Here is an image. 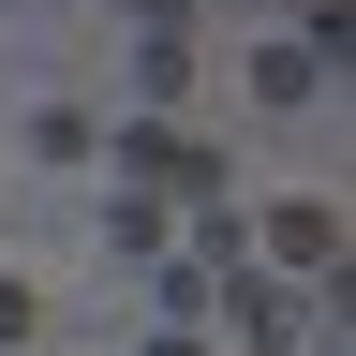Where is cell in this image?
<instances>
[{
	"label": "cell",
	"mask_w": 356,
	"mask_h": 356,
	"mask_svg": "<svg viewBox=\"0 0 356 356\" xmlns=\"http://www.w3.org/2000/svg\"><path fill=\"white\" fill-rule=\"evenodd\" d=\"M222 297H238V341H252V356H297V341H312V312H297V282H267V267H238Z\"/></svg>",
	"instance_id": "cell-2"
},
{
	"label": "cell",
	"mask_w": 356,
	"mask_h": 356,
	"mask_svg": "<svg viewBox=\"0 0 356 356\" xmlns=\"http://www.w3.org/2000/svg\"><path fill=\"white\" fill-rule=\"evenodd\" d=\"M312 89H327V44H312V30H282V44H252V104H267V119H297Z\"/></svg>",
	"instance_id": "cell-3"
},
{
	"label": "cell",
	"mask_w": 356,
	"mask_h": 356,
	"mask_svg": "<svg viewBox=\"0 0 356 356\" xmlns=\"http://www.w3.org/2000/svg\"><path fill=\"white\" fill-rule=\"evenodd\" d=\"M149 356H193V341H149Z\"/></svg>",
	"instance_id": "cell-6"
},
{
	"label": "cell",
	"mask_w": 356,
	"mask_h": 356,
	"mask_svg": "<svg viewBox=\"0 0 356 356\" xmlns=\"http://www.w3.org/2000/svg\"><path fill=\"white\" fill-rule=\"evenodd\" d=\"M15 341H44V297L15 282V267H0V356H15Z\"/></svg>",
	"instance_id": "cell-5"
},
{
	"label": "cell",
	"mask_w": 356,
	"mask_h": 356,
	"mask_svg": "<svg viewBox=\"0 0 356 356\" xmlns=\"http://www.w3.org/2000/svg\"><path fill=\"white\" fill-rule=\"evenodd\" d=\"M297 267H341V208L327 193H282V208H267V282H297Z\"/></svg>",
	"instance_id": "cell-1"
},
{
	"label": "cell",
	"mask_w": 356,
	"mask_h": 356,
	"mask_svg": "<svg viewBox=\"0 0 356 356\" xmlns=\"http://www.w3.org/2000/svg\"><path fill=\"white\" fill-rule=\"evenodd\" d=\"M104 238H119V252H178V208H163V193H119Z\"/></svg>",
	"instance_id": "cell-4"
}]
</instances>
